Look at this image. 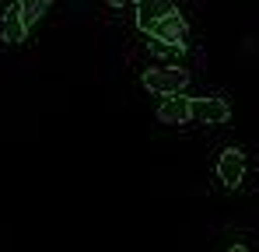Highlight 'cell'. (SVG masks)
Returning a JSON list of instances; mask_svg holds the SVG:
<instances>
[{
	"mask_svg": "<svg viewBox=\"0 0 259 252\" xmlns=\"http://www.w3.org/2000/svg\"><path fill=\"white\" fill-rule=\"evenodd\" d=\"M217 175H221V182H224L228 189H235V186L242 182V175H245V154H242L238 147H228V151L221 154V161H217Z\"/></svg>",
	"mask_w": 259,
	"mask_h": 252,
	"instance_id": "cell-4",
	"label": "cell"
},
{
	"mask_svg": "<svg viewBox=\"0 0 259 252\" xmlns=\"http://www.w3.org/2000/svg\"><path fill=\"white\" fill-rule=\"evenodd\" d=\"M151 35L158 42H165V46H172V49H182L186 39H189V28H186V18L172 11V14H161L158 21H151V28H147Z\"/></svg>",
	"mask_w": 259,
	"mask_h": 252,
	"instance_id": "cell-1",
	"label": "cell"
},
{
	"mask_svg": "<svg viewBox=\"0 0 259 252\" xmlns=\"http://www.w3.org/2000/svg\"><path fill=\"white\" fill-rule=\"evenodd\" d=\"M158 119H161V123H172V126L189 123V98H182V91H179V98H168V102H161V109H158Z\"/></svg>",
	"mask_w": 259,
	"mask_h": 252,
	"instance_id": "cell-6",
	"label": "cell"
},
{
	"mask_svg": "<svg viewBox=\"0 0 259 252\" xmlns=\"http://www.w3.org/2000/svg\"><path fill=\"white\" fill-rule=\"evenodd\" d=\"M144 84L158 95H179L186 84H189V74L182 67H161V70H147L144 74Z\"/></svg>",
	"mask_w": 259,
	"mask_h": 252,
	"instance_id": "cell-2",
	"label": "cell"
},
{
	"mask_svg": "<svg viewBox=\"0 0 259 252\" xmlns=\"http://www.w3.org/2000/svg\"><path fill=\"white\" fill-rule=\"evenodd\" d=\"M112 7H123V4H133V0H109Z\"/></svg>",
	"mask_w": 259,
	"mask_h": 252,
	"instance_id": "cell-9",
	"label": "cell"
},
{
	"mask_svg": "<svg viewBox=\"0 0 259 252\" xmlns=\"http://www.w3.org/2000/svg\"><path fill=\"white\" fill-rule=\"evenodd\" d=\"M231 116L228 102L224 98H189V119H200V123H224Z\"/></svg>",
	"mask_w": 259,
	"mask_h": 252,
	"instance_id": "cell-3",
	"label": "cell"
},
{
	"mask_svg": "<svg viewBox=\"0 0 259 252\" xmlns=\"http://www.w3.org/2000/svg\"><path fill=\"white\" fill-rule=\"evenodd\" d=\"M172 11H179L175 0H137V25L147 32L151 21H158L161 14H172Z\"/></svg>",
	"mask_w": 259,
	"mask_h": 252,
	"instance_id": "cell-5",
	"label": "cell"
},
{
	"mask_svg": "<svg viewBox=\"0 0 259 252\" xmlns=\"http://www.w3.org/2000/svg\"><path fill=\"white\" fill-rule=\"evenodd\" d=\"M25 32H28V28H25L18 7H11L7 18H4V39H7V42H25Z\"/></svg>",
	"mask_w": 259,
	"mask_h": 252,
	"instance_id": "cell-8",
	"label": "cell"
},
{
	"mask_svg": "<svg viewBox=\"0 0 259 252\" xmlns=\"http://www.w3.org/2000/svg\"><path fill=\"white\" fill-rule=\"evenodd\" d=\"M231 252H249V249H242V245H231Z\"/></svg>",
	"mask_w": 259,
	"mask_h": 252,
	"instance_id": "cell-10",
	"label": "cell"
},
{
	"mask_svg": "<svg viewBox=\"0 0 259 252\" xmlns=\"http://www.w3.org/2000/svg\"><path fill=\"white\" fill-rule=\"evenodd\" d=\"M49 4H53V0H21V4H18V14H21L25 28H32V25L42 18L46 11H49Z\"/></svg>",
	"mask_w": 259,
	"mask_h": 252,
	"instance_id": "cell-7",
	"label": "cell"
}]
</instances>
